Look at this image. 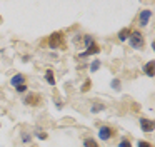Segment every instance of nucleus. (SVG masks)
Masks as SVG:
<instances>
[{"instance_id":"nucleus-5","label":"nucleus","mask_w":155,"mask_h":147,"mask_svg":"<svg viewBox=\"0 0 155 147\" xmlns=\"http://www.w3.org/2000/svg\"><path fill=\"white\" fill-rule=\"evenodd\" d=\"M140 127H142V130L147 132V134L153 132V120L145 119V117H140Z\"/></svg>"},{"instance_id":"nucleus-20","label":"nucleus","mask_w":155,"mask_h":147,"mask_svg":"<svg viewBox=\"0 0 155 147\" xmlns=\"http://www.w3.org/2000/svg\"><path fill=\"white\" fill-rule=\"evenodd\" d=\"M15 89H17V92H25V90H27V85H25V84H24V85H18V87H15Z\"/></svg>"},{"instance_id":"nucleus-1","label":"nucleus","mask_w":155,"mask_h":147,"mask_svg":"<svg viewBox=\"0 0 155 147\" xmlns=\"http://www.w3.org/2000/svg\"><path fill=\"white\" fill-rule=\"evenodd\" d=\"M128 43H130L132 49L135 50H142L145 47V39L140 33V30H132L130 37H128Z\"/></svg>"},{"instance_id":"nucleus-21","label":"nucleus","mask_w":155,"mask_h":147,"mask_svg":"<svg viewBox=\"0 0 155 147\" xmlns=\"http://www.w3.org/2000/svg\"><path fill=\"white\" fill-rule=\"evenodd\" d=\"M22 140H24L25 144L30 142V135H28V134H24V135H22Z\"/></svg>"},{"instance_id":"nucleus-6","label":"nucleus","mask_w":155,"mask_h":147,"mask_svg":"<svg viewBox=\"0 0 155 147\" xmlns=\"http://www.w3.org/2000/svg\"><path fill=\"white\" fill-rule=\"evenodd\" d=\"M100 52V47H98V43L97 42H94V43H90V45L87 47V50H85L84 53H80L78 57H87V55H94V53H98Z\"/></svg>"},{"instance_id":"nucleus-22","label":"nucleus","mask_w":155,"mask_h":147,"mask_svg":"<svg viewBox=\"0 0 155 147\" xmlns=\"http://www.w3.org/2000/svg\"><path fill=\"white\" fill-rule=\"evenodd\" d=\"M37 137H38V139H40V140L47 139V135H45V134H37Z\"/></svg>"},{"instance_id":"nucleus-13","label":"nucleus","mask_w":155,"mask_h":147,"mask_svg":"<svg viewBox=\"0 0 155 147\" xmlns=\"http://www.w3.org/2000/svg\"><path fill=\"white\" fill-rule=\"evenodd\" d=\"M102 110H105V105H104V104H94V105L90 107V112H92V114L102 112Z\"/></svg>"},{"instance_id":"nucleus-2","label":"nucleus","mask_w":155,"mask_h":147,"mask_svg":"<svg viewBox=\"0 0 155 147\" xmlns=\"http://www.w3.org/2000/svg\"><path fill=\"white\" fill-rule=\"evenodd\" d=\"M62 40H64V33L62 32H54L50 37H48L47 43L50 49H58V47L62 45Z\"/></svg>"},{"instance_id":"nucleus-12","label":"nucleus","mask_w":155,"mask_h":147,"mask_svg":"<svg viewBox=\"0 0 155 147\" xmlns=\"http://www.w3.org/2000/svg\"><path fill=\"white\" fill-rule=\"evenodd\" d=\"M84 147H100L98 145V142L95 139H92V137H87V139L84 140Z\"/></svg>"},{"instance_id":"nucleus-4","label":"nucleus","mask_w":155,"mask_h":147,"mask_svg":"<svg viewBox=\"0 0 155 147\" xmlns=\"http://www.w3.org/2000/svg\"><path fill=\"white\" fill-rule=\"evenodd\" d=\"M150 17H152V10H148V9L140 10V15H138V23H140V27H147Z\"/></svg>"},{"instance_id":"nucleus-9","label":"nucleus","mask_w":155,"mask_h":147,"mask_svg":"<svg viewBox=\"0 0 155 147\" xmlns=\"http://www.w3.org/2000/svg\"><path fill=\"white\" fill-rule=\"evenodd\" d=\"M24 104H27V105H38V104H40V97L30 94V95H27L24 99Z\"/></svg>"},{"instance_id":"nucleus-3","label":"nucleus","mask_w":155,"mask_h":147,"mask_svg":"<svg viewBox=\"0 0 155 147\" xmlns=\"http://www.w3.org/2000/svg\"><path fill=\"white\" fill-rule=\"evenodd\" d=\"M112 135H114V129H112V127L100 125V129H98V137H100V140L107 142V140L112 139Z\"/></svg>"},{"instance_id":"nucleus-11","label":"nucleus","mask_w":155,"mask_h":147,"mask_svg":"<svg viewBox=\"0 0 155 147\" xmlns=\"http://www.w3.org/2000/svg\"><path fill=\"white\" fill-rule=\"evenodd\" d=\"M45 80L48 82V85H55V77H54V70L52 69H47V72H45Z\"/></svg>"},{"instance_id":"nucleus-10","label":"nucleus","mask_w":155,"mask_h":147,"mask_svg":"<svg viewBox=\"0 0 155 147\" xmlns=\"http://www.w3.org/2000/svg\"><path fill=\"white\" fill-rule=\"evenodd\" d=\"M130 33H132L130 29H122L120 32H118V40H120V42H125V40H128Z\"/></svg>"},{"instance_id":"nucleus-18","label":"nucleus","mask_w":155,"mask_h":147,"mask_svg":"<svg viewBox=\"0 0 155 147\" xmlns=\"http://www.w3.org/2000/svg\"><path fill=\"white\" fill-rule=\"evenodd\" d=\"M95 40H94V37H90V35H87L85 37V40H84V43H85V47H88L90 43H94Z\"/></svg>"},{"instance_id":"nucleus-8","label":"nucleus","mask_w":155,"mask_h":147,"mask_svg":"<svg viewBox=\"0 0 155 147\" xmlns=\"http://www.w3.org/2000/svg\"><path fill=\"white\" fill-rule=\"evenodd\" d=\"M143 74H145L147 77H153V75H155V63L152 62V60L143 65Z\"/></svg>"},{"instance_id":"nucleus-7","label":"nucleus","mask_w":155,"mask_h":147,"mask_svg":"<svg viewBox=\"0 0 155 147\" xmlns=\"http://www.w3.org/2000/svg\"><path fill=\"white\" fill-rule=\"evenodd\" d=\"M24 84H25V77H24V74H15V75L10 79V85H14V87L24 85Z\"/></svg>"},{"instance_id":"nucleus-16","label":"nucleus","mask_w":155,"mask_h":147,"mask_svg":"<svg viewBox=\"0 0 155 147\" xmlns=\"http://www.w3.org/2000/svg\"><path fill=\"white\" fill-rule=\"evenodd\" d=\"M118 147H132V144H130V140H128V139H122L120 144H118Z\"/></svg>"},{"instance_id":"nucleus-19","label":"nucleus","mask_w":155,"mask_h":147,"mask_svg":"<svg viewBox=\"0 0 155 147\" xmlns=\"http://www.w3.org/2000/svg\"><path fill=\"white\" fill-rule=\"evenodd\" d=\"M90 85H92V84H90V80H87V82H84V85H82V92H87V90L88 89H90Z\"/></svg>"},{"instance_id":"nucleus-14","label":"nucleus","mask_w":155,"mask_h":147,"mask_svg":"<svg viewBox=\"0 0 155 147\" xmlns=\"http://www.w3.org/2000/svg\"><path fill=\"white\" fill-rule=\"evenodd\" d=\"M98 67H100V60H94V62L90 63V72H97Z\"/></svg>"},{"instance_id":"nucleus-17","label":"nucleus","mask_w":155,"mask_h":147,"mask_svg":"<svg viewBox=\"0 0 155 147\" xmlns=\"http://www.w3.org/2000/svg\"><path fill=\"white\" fill-rule=\"evenodd\" d=\"M137 147H153V145H152L150 142H147V140H138Z\"/></svg>"},{"instance_id":"nucleus-15","label":"nucleus","mask_w":155,"mask_h":147,"mask_svg":"<svg viewBox=\"0 0 155 147\" xmlns=\"http://www.w3.org/2000/svg\"><path fill=\"white\" fill-rule=\"evenodd\" d=\"M110 85H112V89L120 90V80H118V79H114V80H112V84H110Z\"/></svg>"}]
</instances>
